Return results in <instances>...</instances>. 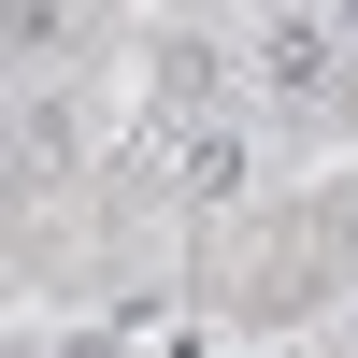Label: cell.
Returning <instances> with one entry per match:
<instances>
[{"instance_id": "277c9868", "label": "cell", "mask_w": 358, "mask_h": 358, "mask_svg": "<svg viewBox=\"0 0 358 358\" xmlns=\"http://www.w3.org/2000/svg\"><path fill=\"white\" fill-rule=\"evenodd\" d=\"M15 158H29V172H57V158H72V101H43V86H29V115H15Z\"/></svg>"}, {"instance_id": "7a4b0ae2", "label": "cell", "mask_w": 358, "mask_h": 358, "mask_svg": "<svg viewBox=\"0 0 358 358\" xmlns=\"http://www.w3.org/2000/svg\"><path fill=\"white\" fill-rule=\"evenodd\" d=\"M172 187L187 201H244L258 187V143L229 129V115H187V129H172Z\"/></svg>"}, {"instance_id": "3957f363", "label": "cell", "mask_w": 358, "mask_h": 358, "mask_svg": "<svg viewBox=\"0 0 358 358\" xmlns=\"http://www.w3.org/2000/svg\"><path fill=\"white\" fill-rule=\"evenodd\" d=\"M72 29H86V0H0V57H15V72H43Z\"/></svg>"}, {"instance_id": "5b68a950", "label": "cell", "mask_w": 358, "mask_h": 358, "mask_svg": "<svg viewBox=\"0 0 358 358\" xmlns=\"http://www.w3.org/2000/svg\"><path fill=\"white\" fill-rule=\"evenodd\" d=\"M158 72H172V129H187V115H201V101H215V57H201V43H172V57H158Z\"/></svg>"}, {"instance_id": "6da1fadb", "label": "cell", "mask_w": 358, "mask_h": 358, "mask_svg": "<svg viewBox=\"0 0 358 358\" xmlns=\"http://www.w3.org/2000/svg\"><path fill=\"white\" fill-rule=\"evenodd\" d=\"M258 86H273L287 115H330V101H344V43H330L315 15H287L273 43H258Z\"/></svg>"}]
</instances>
